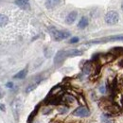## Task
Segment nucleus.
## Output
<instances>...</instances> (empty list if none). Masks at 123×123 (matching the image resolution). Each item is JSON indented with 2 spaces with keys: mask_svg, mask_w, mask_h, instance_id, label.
<instances>
[{
  "mask_svg": "<svg viewBox=\"0 0 123 123\" xmlns=\"http://www.w3.org/2000/svg\"><path fill=\"white\" fill-rule=\"evenodd\" d=\"M87 25H88V19H87L86 17H82V18L80 20V22H79V24H78V27H79L80 29H84V28H86Z\"/></svg>",
  "mask_w": 123,
  "mask_h": 123,
  "instance_id": "obj_9",
  "label": "nucleus"
},
{
  "mask_svg": "<svg viewBox=\"0 0 123 123\" xmlns=\"http://www.w3.org/2000/svg\"><path fill=\"white\" fill-rule=\"evenodd\" d=\"M12 86H13V83H12V82H8V83H7V87L12 88Z\"/></svg>",
  "mask_w": 123,
  "mask_h": 123,
  "instance_id": "obj_18",
  "label": "nucleus"
},
{
  "mask_svg": "<svg viewBox=\"0 0 123 123\" xmlns=\"http://www.w3.org/2000/svg\"><path fill=\"white\" fill-rule=\"evenodd\" d=\"M121 9H122V11H123V2H122V4H121Z\"/></svg>",
  "mask_w": 123,
  "mask_h": 123,
  "instance_id": "obj_21",
  "label": "nucleus"
},
{
  "mask_svg": "<svg viewBox=\"0 0 123 123\" xmlns=\"http://www.w3.org/2000/svg\"><path fill=\"white\" fill-rule=\"evenodd\" d=\"M27 75V69H24V70H21L20 72H18L16 75H14V79H24Z\"/></svg>",
  "mask_w": 123,
  "mask_h": 123,
  "instance_id": "obj_12",
  "label": "nucleus"
},
{
  "mask_svg": "<svg viewBox=\"0 0 123 123\" xmlns=\"http://www.w3.org/2000/svg\"><path fill=\"white\" fill-rule=\"evenodd\" d=\"M99 90H100V92H101V93H105V91H106V89H105V86H101Z\"/></svg>",
  "mask_w": 123,
  "mask_h": 123,
  "instance_id": "obj_19",
  "label": "nucleus"
},
{
  "mask_svg": "<svg viewBox=\"0 0 123 123\" xmlns=\"http://www.w3.org/2000/svg\"><path fill=\"white\" fill-rule=\"evenodd\" d=\"M90 114L89 110L86 107H83V106H80V107H78L74 112H73V115L76 116V117H88Z\"/></svg>",
  "mask_w": 123,
  "mask_h": 123,
  "instance_id": "obj_3",
  "label": "nucleus"
},
{
  "mask_svg": "<svg viewBox=\"0 0 123 123\" xmlns=\"http://www.w3.org/2000/svg\"><path fill=\"white\" fill-rule=\"evenodd\" d=\"M106 41H123V35L108 37V38H105V39H102L101 40V42H106Z\"/></svg>",
  "mask_w": 123,
  "mask_h": 123,
  "instance_id": "obj_10",
  "label": "nucleus"
},
{
  "mask_svg": "<svg viewBox=\"0 0 123 123\" xmlns=\"http://www.w3.org/2000/svg\"><path fill=\"white\" fill-rule=\"evenodd\" d=\"M82 54V51L78 50V49H70L64 51V56L65 57H75V56H80Z\"/></svg>",
  "mask_w": 123,
  "mask_h": 123,
  "instance_id": "obj_5",
  "label": "nucleus"
},
{
  "mask_svg": "<svg viewBox=\"0 0 123 123\" xmlns=\"http://www.w3.org/2000/svg\"><path fill=\"white\" fill-rule=\"evenodd\" d=\"M15 3L16 5H18L20 8H22V9H27V8H29V4H28V2L26 1V0H15Z\"/></svg>",
  "mask_w": 123,
  "mask_h": 123,
  "instance_id": "obj_11",
  "label": "nucleus"
},
{
  "mask_svg": "<svg viewBox=\"0 0 123 123\" xmlns=\"http://www.w3.org/2000/svg\"><path fill=\"white\" fill-rule=\"evenodd\" d=\"M52 35L54 37V39L56 41H61L63 39H66L69 37L70 33L68 31H56V30H52Z\"/></svg>",
  "mask_w": 123,
  "mask_h": 123,
  "instance_id": "obj_2",
  "label": "nucleus"
},
{
  "mask_svg": "<svg viewBox=\"0 0 123 123\" xmlns=\"http://www.w3.org/2000/svg\"><path fill=\"white\" fill-rule=\"evenodd\" d=\"M102 121L103 123H114V121L111 118H109L107 116H102Z\"/></svg>",
  "mask_w": 123,
  "mask_h": 123,
  "instance_id": "obj_14",
  "label": "nucleus"
},
{
  "mask_svg": "<svg viewBox=\"0 0 123 123\" xmlns=\"http://www.w3.org/2000/svg\"><path fill=\"white\" fill-rule=\"evenodd\" d=\"M12 112H13V114H14V117L17 118V117H18V115H19V113H20V110H21V108H22L21 100H20V99H15V100L12 102Z\"/></svg>",
  "mask_w": 123,
  "mask_h": 123,
  "instance_id": "obj_4",
  "label": "nucleus"
},
{
  "mask_svg": "<svg viewBox=\"0 0 123 123\" xmlns=\"http://www.w3.org/2000/svg\"><path fill=\"white\" fill-rule=\"evenodd\" d=\"M65 99L67 100V101H69V102H73L75 99L72 98V97H69V96H67V97H65Z\"/></svg>",
  "mask_w": 123,
  "mask_h": 123,
  "instance_id": "obj_16",
  "label": "nucleus"
},
{
  "mask_svg": "<svg viewBox=\"0 0 123 123\" xmlns=\"http://www.w3.org/2000/svg\"><path fill=\"white\" fill-rule=\"evenodd\" d=\"M59 2H60V0H46V6L47 9H52V8H54L56 5H58Z\"/></svg>",
  "mask_w": 123,
  "mask_h": 123,
  "instance_id": "obj_8",
  "label": "nucleus"
},
{
  "mask_svg": "<svg viewBox=\"0 0 123 123\" xmlns=\"http://www.w3.org/2000/svg\"><path fill=\"white\" fill-rule=\"evenodd\" d=\"M64 58H65V56H64V50H61V51H59V52L56 54L55 59H54V62H55V63H59V62H61Z\"/></svg>",
  "mask_w": 123,
  "mask_h": 123,
  "instance_id": "obj_7",
  "label": "nucleus"
},
{
  "mask_svg": "<svg viewBox=\"0 0 123 123\" xmlns=\"http://www.w3.org/2000/svg\"><path fill=\"white\" fill-rule=\"evenodd\" d=\"M77 12H71L68 15L66 16V18H65V22L67 23V24H73L74 22H75V20L77 19Z\"/></svg>",
  "mask_w": 123,
  "mask_h": 123,
  "instance_id": "obj_6",
  "label": "nucleus"
},
{
  "mask_svg": "<svg viewBox=\"0 0 123 123\" xmlns=\"http://www.w3.org/2000/svg\"><path fill=\"white\" fill-rule=\"evenodd\" d=\"M8 23V17L3 14H0V27L5 26Z\"/></svg>",
  "mask_w": 123,
  "mask_h": 123,
  "instance_id": "obj_13",
  "label": "nucleus"
},
{
  "mask_svg": "<svg viewBox=\"0 0 123 123\" xmlns=\"http://www.w3.org/2000/svg\"><path fill=\"white\" fill-rule=\"evenodd\" d=\"M78 41H79V38H78V37H74V38H72V39L70 40V43H71V44H75V43H77Z\"/></svg>",
  "mask_w": 123,
  "mask_h": 123,
  "instance_id": "obj_17",
  "label": "nucleus"
},
{
  "mask_svg": "<svg viewBox=\"0 0 123 123\" xmlns=\"http://www.w3.org/2000/svg\"><path fill=\"white\" fill-rule=\"evenodd\" d=\"M37 85H38V83H33V84H31V85H30V86H29V87L26 89V92L30 93L31 91H32V90H33V89H34V88H35Z\"/></svg>",
  "mask_w": 123,
  "mask_h": 123,
  "instance_id": "obj_15",
  "label": "nucleus"
},
{
  "mask_svg": "<svg viewBox=\"0 0 123 123\" xmlns=\"http://www.w3.org/2000/svg\"><path fill=\"white\" fill-rule=\"evenodd\" d=\"M0 108L3 110V111H5V106L4 105H2V104H0Z\"/></svg>",
  "mask_w": 123,
  "mask_h": 123,
  "instance_id": "obj_20",
  "label": "nucleus"
},
{
  "mask_svg": "<svg viewBox=\"0 0 123 123\" xmlns=\"http://www.w3.org/2000/svg\"><path fill=\"white\" fill-rule=\"evenodd\" d=\"M118 20H119V15L115 11L109 12L105 15V22L109 25H115L118 22Z\"/></svg>",
  "mask_w": 123,
  "mask_h": 123,
  "instance_id": "obj_1",
  "label": "nucleus"
},
{
  "mask_svg": "<svg viewBox=\"0 0 123 123\" xmlns=\"http://www.w3.org/2000/svg\"><path fill=\"white\" fill-rule=\"evenodd\" d=\"M1 97H2V96H1V91H0V98H1Z\"/></svg>",
  "mask_w": 123,
  "mask_h": 123,
  "instance_id": "obj_22",
  "label": "nucleus"
}]
</instances>
